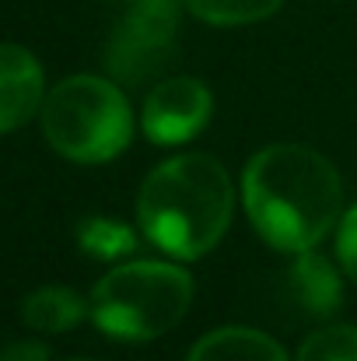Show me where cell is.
Instances as JSON below:
<instances>
[{"instance_id":"4","label":"cell","mask_w":357,"mask_h":361,"mask_svg":"<svg viewBox=\"0 0 357 361\" xmlns=\"http://www.w3.org/2000/svg\"><path fill=\"white\" fill-rule=\"evenodd\" d=\"M42 133L56 154L81 165H102L126 151L133 137V113L109 78L77 74L46 95Z\"/></svg>"},{"instance_id":"14","label":"cell","mask_w":357,"mask_h":361,"mask_svg":"<svg viewBox=\"0 0 357 361\" xmlns=\"http://www.w3.org/2000/svg\"><path fill=\"white\" fill-rule=\"evenodd\" d=\"M337 256H340V267L344 274L357 284V207H351L340 221V232H337Z\"/></svg>"},{"instance_id":"7","label":"cell","mask_w":357,"mask_h":361,"mask_svg":"<svg viewBox=\"0 0 357 361\" xmlns=\"http://www.w3.org/2000/svg\"><path fill=\"white\" fill-rule=\"evenodd\" d=\"M46 102V81L39 60L14 42H0V133L32 120Z\"/></svg>"},{"instance_id":"8","label":"cell","mask_w":357,"mask_h":361,"mask_svg":"<svg viewBox=\"0 0 357 361\" xmlns=\"http://www.w3.org/2000/svg\"><path fill=\"white\" fill-rule=\"evenodd\" d=\"M294 267H291V295L301 302V309H308L312 316H330L333 309H340L344 302V284L340 274L333 270V263L326 256H319L315 249L294 252Z\"/></svg>"},{"instance_id":"11","label":"cell","mask_w":357,"mask_h":361,"mask_svg":"<svg viewBox=\"0 0 357 361\" xmlns=\"http://www.w3.org/2000/svg\"><path fill=\"white\" fill-rule=\"evenodd\" d=\"M77 245L95 259H119V256H130L137 249V235L130 225H123L116 218L92 214L77 225Z\"/></svg>"},{"instance_id":"9","label":"cell","mask_w":357,"mask_h":361,"mask_svg":"<svg viewBox=\"0 0 357 361\" xmlns=\"http://www.w3.org/2000/svg\"><path fill=\"white\" fill-rule=\"evenodd\" d=\"M186 361H287V355L263 330L225 326V330H214V334L200 337Z\"/></svg>"},{"instance_id":"5","label":"cell","mask_w":357,"mask_h":361,"mask_svg":"<svg viewBox=\"0 0 357 361\" xmlns=\"http://www.w3.org/2000/svg\"><path fill=\"white\" fill-rule=\"evenodd\" d=\"M175 42L179 0H133L106 46V67L116 81L140 88L175 60Z\"/></svg>"},{"instance_id":"13","label":"cell","mask_w":357,"mask_h":361,"mask_svg":"<svg viewBox=\"0 0 357 361\" xmlns=\"http://www.w3.org/2000/svg\"><path fill=\"white\" fill-rule=\"evenodd\" d=\"M294 361H357V330L354 326H322L301 341Z\"/></svg>"},{"instance_id":"15","label":"cell","mask_w":357,"mask_h":361,"mask_svg":"<svg viewBox=\"0 0 357 361\" xmlns=\"http://www.w3.org/2000/svg\"><path fill=\"white\" fill-rule=\"evenodd\" d=\"M0 361H49V348L39 341H14L0 351Z\"/></svg>"},{"instance_id":"1","label":"cell","mask_w":357,"mask_h":361,"mask_svg":"<svg viewBox=\"0 0 357 361\" xmlns=\"http://www.w3.org/2000/svg\"><path fill=\"white\" fill-rule=\"evenodd\" d=\"M242 204L266 245L305 252L340 221L344 186L333 161L319 151L305 144H270L242 172Z\"/></svg>"},{"instance_id":"3","label":"cell","mask_w":357,"mask_h":361,"mask_svg":"<svg viewBox=\"0 0 357 361\" xmlns=\"http://www.w3.org/2000/svg\"><path fill=\"white\" fill-rule=\"evenodd\" d=\"M193 302V277L172 263L137 259L109 270L92 291V319L116 341H154L179 326Z\"/></svg>"},{"instance_id":"6","label":"cell","mask_w":357,"mask_h":361,"mask_svg":"<svg viewBox=\"0 0 357 361\" xmlns=\"http://www.w3.org/2000/svg\"><path fill=\"white\" fill-rule=\"evenodd\" d=\"M211 113L214 99L203 81L161 78L140 109V126L154 144H186L211 123Z\"/></svg>"},{"instance_id":"10","label":"cell","mask_w":357,"mask_h":361,"mask_svg":"<svg viewBox=\"0 0 357 361\" xmlns=\"http://www.w3.org/2000/svg\"><path fill=\"white\" fill-rule=\"evenodd\" d=\"M84 312H88L84 298H81L77 291L56 288V284L32 291V295L25 298V305H21L25 326H32V330H39V334H67V330H74V326L84 319Z\"/></svg>"},{"instance_id":"12","label":"cell","mask_w":357,"mask_h":361,"mask_svg":"<svg viewBox=\"0 0 357 361\" xmlns=\"http://www.w3.org/2000/svg\"><path fill=\"white\" fill-rule=\"evenodd\" d=\"M200 21L207 25H252V21H263L270 18L284 0H182Z\"/></svg>"},{"instance_id":"16","label":"cell","mask_w":357,"mask_h":361,"mask_svg":"<svg viewBox=\"0 0 357 361\" xmlns=\"http://www.w3.org/2000/svg\"><path fill=\"white\" fill-rule=\"evenodd\" d=\"M126 4H133V0H126Z\"/></svg>"},{"instance_id":"2","label":"cell","mask_w":357,"mask_h":361,"mask_svg":"<svg viewBox=\"0 0 357 361\" xmlns=\"http://www.w3.org/2000/svg\"><path fill=\"white\" fill-rule=\"evenodd\" d=\"M232 214V176L211 154H175L161 161L137 193V221L144 239L175 259L207 256L225 239Z\"/></svg>"}]
</instances>
